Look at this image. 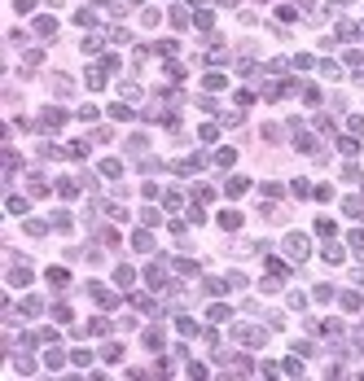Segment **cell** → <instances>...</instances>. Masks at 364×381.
I'll list each match as a JSON object with an SVG mask.
<instances>
[{"label": "cell", "instance_id": "obj_1", "mask_svg": "<svg viewBox=\"0 0 364 381\" xmlns=\"http://www.w3.org/2000/svg\"><path fill=\"white\" fill-rule=\"evenodd\" d=\"M285 254L294 263H303V259H307V237H303V232H290V237H285Z\"/></svg>", "mask_w": 364, "mask_h": 381}, {"label": "cell", "instance_id": "obj_2", "mask_svg": "<svg viewBox=\"0 0 364 381\" xmlns=\"http://www.w3.org/2000/svg\"><path fill=\"white\" fill-rule=\"evenodd\" d=\"M264 329H254V324H237V342H242V346H264Z\"/></svg>", "mask_w": 364, "mask_h": 381}, {"label": "cell", "instance_id": "obj_3", "mask_svg": "<svg viewBox=\"0 0 364 381\" xmlns=\"http://www.w3.org/2000/svg\"><path fill=\"white\" fill-rule=\"evenodd\" d=\"M62 119H66V110H44V114H40V127H62Z\"/></svg>", "mask_w": 364, "mask_h": 381}, {"label": "cell", "instance_id": "obj_4", "mask_svg": "<svg viewBox=\"0 0 364 381\" xmlns=\"http://www.w3.org/2000/svg\"><path fill=\"white\" fill-rule=\"evenodd\" d=\"M132 250L149 254V250H154V237H149V232H136V237H132Z\"/></svg>", "mask_w": 364, "mask_h": 381}, {"label": "cell", "instance_id": "obj_5", "mask_svg": "<svg viewBox=\"0 0 364 381\" xmlns=\"http://www.w3.org/2000/svg\"><path fill=\"white\" fill-rule=\"evenodd\" d=\"M48 281H53L57 289H66V285H70V276H66V267H48Z\"/></svg>", "mask_w": 364, "mask_h": 381}, {"label": "cell", "instance_id": "obj_6", "mask_svg": "<svg viewBox=\"0 0 364 381\" xmlns=\"http://www.w3.org/2000/svg\"><path fill=\"white\" fill-rule=\"evenodd\" d=\"M9 285H18V289H22V285H31V272H27L22 263H18V267H13V276H9Z\"/></svg>", "mask_w": 364, "mask_h": 381}, {"label": "cell", "instance_id": "obj_7", "mask_svg": "<svg viewBox=\"0 0 364 381\" xmlns=\"http://www.w3.org/2000/svg\"><path fill=\"white\" fill-rule=\"evenodd\" d=\"M342 210H347V215H355V219H364V202H360V197H347V202H342Z\"/></svg>", "mask_w": 364, "mask_h": 381}, {"label": "cell", "instance_id": "obj_8", "mask_svg": "<svg viewBox=\"0 0 364 381\" xmlns=\"http://www.w3.org/2000/svg\"><path fill=\"white\" fill-rule=\"evenodd\" d=\"M220 228H242V215H237V210H224V215H220Z\"/></svg>", "mask_w": 364, "mask_h": 381}, {"label": "cell", "instance_id": "obj_9", "mask_svg": "<svg viewBox=\"0 0 364 381\" xmlns=\"http://www.w3.org/2000/svg\"><path fill=\"white\" fill-rule=\"evenodd\" d=\"M145 346H149V350H163V333H158V329H145Z\"/></svg>", "mask_w": 364, "mask_h": 381}, {"label": "cell", "instance_id": "obj_10", "mask_svg": "<svg viewBox=\"0 0 364 381\" xmlns=\"http://www.w3.org/2000/svg\"><path fill=\"white\" fill-rule=\"evenodd\" d=\"M246 184H250V180H242V175H232V180H228V193H232V197H242V193H246Z\"/></svg>", "mask_w": 364, "mask_h": 381}, {"label": "cell", "instance_id": "obj_11", "mask_svg": "<svg viewBox=\"0 0 364 381\" xmlns=\"http://www.w3.org/2000/svg\"><path fill=\"white\" fill-rule=\"evenodd\" d=\"M35 31H40V35H53L57 22H53V18H35Z\"/></svg>", "mask_w": 364, "mask_h": 381}, {"label": "cell", "instance_id": "obj_12", "mask_svg": "<svg viewBox=\"0 0 364 381\" xmlns=\"http://www.w3.org/2000/svg\"><path fill=\"white\" fill-rule=\"evenodd\" d=\"M232 162H237V153H232V149H220V153H215V167H232Z\"/></svg>", "mask_w": 364, "mask_h": 381}, {"label": "cell", "instance_id": "obj_13", "mask_svg": "<svg viewBox=\"0 0 364 381\" xmlns=\"http://www.w3.org/2000/svg\"><path fill=\"white\" fill-rule=\"evenodd\" d=\"M44 364H48V368H62V364H66V355H62V350H48Z\"/></svg>", "mask_w": 364, "mask_h": 381}, {"label": "cell", "instance_id": "obj_14", "mask_svg": "<svg viewBox=\"0 0 364 381\" xmlns=\"http://www.w3.org/2000/svg\"><path fill=\"white\" fill-rule=\"evenodd\" d=\"M114 281H119V285H123V289H127V285H132V281H136V276H132V267H119V272H114Z\"/></svg>", "mask_w": 364, "mask_h": 381}, {"label": "cell", "instance_id": "obj_15", "mask_svg": "<svg viewBox=\"0 0 364 381\" xmlns=\"http://www.w3.org/2000/svg\"><path fill=\"white\" fill-rule=\"evenodd\" d=\"M342 307H347V311H360V294H351V289H347V294H342Z\"/></svg>", "mask_w": 364, "mask_h": 381}, {"label": "cell", "instance_id": "obj_16", "mask_svg": "<svg viewBox=\"0 0 364 381\" xmlns=\"http://www.w3.org/2000/svg\"><path fill=\"white\" fill-rule=\"evenodd\" d=\"M176 329H180V333H185V338H193V333H198V324H193V320H185V316L176 320Z\"/></svg>", "mask_w": 364, "mask_h": 381}, {"label": "cell", "instance_id": "obj_17", "mask_svg": "<svg viewBox=\"0 0 364 381\" xmlns=\"http://www.w3.org/2000/svg\"><path fill=\"white\" fill-rule=\"evenodd\" d=\"M101 355H106V360H110V364H114V360H123V346H119V342H110V346H106V350H101Z\"/></svg>", "mask_w": 364, "mask_h": 381}, {"label": "cell", "instance_id": "obj_18", "mask_svg": "<svg viewBox=\"0 0 364 381\" xmlns=\"http://www.w3.org/2000/svg\"><path fill=\"white\" fill-rule=\"evenodd\" d=\"M338 149H342V153H355V149H360V141H351V136H342V141H338Z\"/></svg>", "mask_w": 364, "mask_h": 381}, {"label": "cell", "instance_id": "obj_19", "mask_svg": "<svg viewBox=\"0 0 364 381\" xmlns=\"http://www.w3.org/2000/svg\"><path fill=\"white\" fill-rule=\"evenodd\" d=\"M119 171H123V167L114 162V158H110V162H101V175H110V180H114V175H119Z\"/></svg>", "mask_w": 364, "mask_h": 381}, {"label": "cell", "instance_id": "obj_20", "mask_svg": "<svg viewBox=\"0 0 364 381\" xmlns=\"http://www.w3.org/2000/svg\"><path fill=\"white\" fill-rule=\"evenodd\" d=\"M224 88V75H206V92H220Z\"/></svg>", "mask_w": 364, "mask_h": 381}, {"label": "cell", "instance_id": "obj_21", "mask_svg": "<svg viewBox=\"0 0 364 381\" xmlns=\"http://www.w3.org/2000/svg\"><path fill=\"white\" fill-rule=\"evenodd\" d=\"M325 263H342V250H338V246H325Z\"/></svg>", "mask_w": 364, "mask_h": 381}, {"label": "cell", "instance_id": "obj_22", "mask_svg": "<svg viewBox=\"0 0 364 381\" xmlns=\"http://www.w3.org/2000/svg\"><path fill=\"white\" fill-rule=\"evenodd\" d=\"M13 5H18V13H31L35 9V0H13Z\"/></svg>", "mask_w": 364, "mask_h": 381}, {"label": "cell", "instance_id": "obj_23", "mask_svg": "<svg viewBox=\"0 0 364 381\" xmlns=\"http://www.w3.org/2000/svg\"><path fill=\"white\" fill-rule=\"evenodd\" d=\"M220 5H237V0H220Z\"/></svg>", "mask_w": 364, "mask_h": 381}, {"label": "cell", "instance_id": "obj_24", "mask_svg": "<svg viewBox=\"0 0 364 381\" xmlns=\"http://www.w3.org/2000/svg\"><path fill=\"white\" fill-rule=\"evenodd\" d=\"M92 5H106V0H92Z\"/></svg>", "mask_w": 364, "mask_h": 381}]
</instances>
